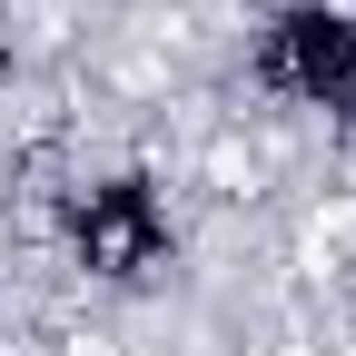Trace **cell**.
<instances>
[{"instance_id": "cell-1", "label": "cell", "mask_w": 356, "mask_h": 356, "mask_svg": "<svg viewBox=\"0 0 356 356\" xmlns=\"http://www.w3.org/2000/svg\"><path fill=\"white\" fill-rule=\"evenodd\" d=\"M257 79L267 89H287V99L307 109H356V20L346 10H277L257 40Z\"/></svg>"}, {"instance_id": "cell-2", "label": "cell", "mask_w": 356, "mask_h": 356, "mask_svg": "<svg viewBox=\"0 0 356 356\" xmlns=\"http://www.w3.org/2000/svg\"><path fill=\"white\" fill-rule=\"evenodd\" d=\"M70 248L89 277H149V267L168 257V208L149 178H99V188H79L70 198Z\"/></svg>"}, {"instance_id": "cell-3", "label": "cell", "mask_w": 356, "mask_h": 356, "mask_svg": "<svg viewBox=\"0 0 356 356\" xmlns=\"http://www.w3.org/2000/svg\"><path fill=\"white\" fill-rule=\"evenodd\" d=\"M0 60H10V50H0Z\"/></svg>"}]
</instances>
